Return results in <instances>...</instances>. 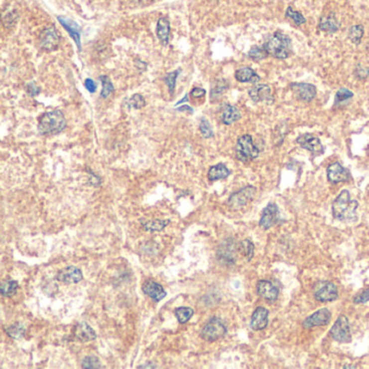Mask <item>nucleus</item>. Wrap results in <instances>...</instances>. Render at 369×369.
Wrapping results in <instances>:
<instances>
[{"instance_id": "f257e3e1", "label": "nucleus", "mask_w": 369, "mask_h": 369, "mask_svg": "<svg viewBox=\"0 0 369 369\" xmlns=\"http://www.w3.org/2000/svg\"><path fill=\"white\" fill-rule=\"evenodd\" d=\"M358 208L359 203L353 201L349 191L343 190L333 204V216L339 221H353Z\"/></svg>"}, {"instance_id": "f03ea898", "label": "nucleus", "mask_w": 369, "mask_h": 369, "mask_svg": "<svg viewBox=\"0 0 369 369\" xmlns=\"http://www.w3.org/2000/svg\"><path fill=\"white\" fill-rule=\"evenodd\" d=\"M263 47L268 55H272L279 60L287 59L291 54V40L288 36L281 32H275L272 36L268 37L263 43Z\"/></svg>"}, {"instance_id": "7ed1b4c3", "label": "nucleus", "mask_w": 369, "mask_h": 369, "mask_svg": "<svg viewBox=\"0 0 369 369\" xmlns=\"http://www.w3.org/2000/svg\"><path fill=\"white\" fill-rule=\"evenodd\" d=\"M66 128V120L61 111H51L43 114L39 121L38 130L43 135L60 133Z\"/></svg>"}, {"instance_id": "20e7f679", "label": "nucleus", "mask_w": 369, "mask_h": 369, "mask_svg": "<svg viewBox=\"0 0 369 369\" xmlns=\"http://www.w3.org/2000/svg\"><path fill=\"white\" fill-rule=\"evenodd\" d=\"M259 148L254 145L251 135L245 134L239 137L236 144V157L243 162H248L259 156Z\"/></svg>"}, {"instance_id": "39448f33", "label": "nucleus", "mask_w": 369, "mask_h": 369, "mask_svg": "<svg viewBox=\"0 0 369 369\" xmlns=\"http://www.w3.org/2000/svg\"><path fill=\"white\" fill-rule=\"evenodd\" d=\"M329 335L335 341L339 343L351 342V329H350V323L346 315H340L337 318L334 326L329 330Z\"/></svg>"}, {"instance_id": "423d86ee", "label": "nucleus", "mask_w": 369, "mask_h": 369, "mask_svg": "<svg viewBox=\"0 0 369 369\" xmlns=\"http://www.w3.org/2000/svg\"><path fill=\"white\" fill-rule=\"evenodd\" d=\"M227 334V327L219 318H211V320L205 325L201 331V336L204 340L214 342L224 337Z\"/></svg>"}, {"instance_id": "0eeeda50", "label": "nucleus", "mask_w": 369, "mask_h": 369, "mask_svg": "<svg viewBox=\"0 0 369 369\" xmlns=\"http://www.w3.org/2000/svg\"><path fill=\"white\" fill-rule=\"evenodd\" d=\"M255 192H257V189L252 185H248L244 189L240 190L239 192L233 193L232 195L230 196L228 205L230 206L232 209H241L244 206H246L250 201H252V198L255 195Z\"/></svg>"}, {"instance_id": "6e6552de", "label": "nucleus", "mask_w": 369, "mask_h": 369, "mask_svg": "<svg viewBox=\"0 0 369 369\" xmlns=\"http://www.w3.org/2000/svg\"><path fill=\"white\" fill-rule=\"evenodd\" d=\"M338 288L331 281H318L315 285L314 297L320 302H331L338 299Z\"/></svg>"}, {"instance_id": "1a4fd4ad", "label": "nucleus", "mask_w": 369, "mask_h": 369, "mask_svg": "<svg viewBox=\"0 0 369 369\" xmlns=\"http://www.w3.org/2000/svg\"><path fill=\"white\" fill-rule=\"evenodd\" d=\"M297 143L302 148L308 149V151L311 152L314 156H320L325 152V148L320 139L311 133H305L298 136Z\"/></svg>"}, {"instance_id": "9d476101", "label": "nucleus", "mask_w": 369, "mask_h": 369, "mask_svg": "<svg viewBox=\"0 0 369 369\" xmlns=\"http://www.w3.org/2000/svg\"><path fill=\"white\" fill-rule=\"evenodd\" d=\"M60 35L55 27H47L40 34V46L46 51H53L59 47L60 43Z\"/></svg>"}, {"instance_id": "9b49d317", "label": "nucleus", "mask_w": 369, "mask_h": 369, "mask_svg": "<svg viewBox=\"0 0 369 369\" xmlns=\"http://www.w3.org/2000/svg\"><path fill=\"white\" fill-rule=\"evenodd\" d=\"M331 320V313L330 311L326 308L318 310L315 313L310 315L308 318H305L303 321L302 326L306 329L318 327V326H326L329 324Z\"/></svg>"}, {"instance_id": "f8f14e48", "label": "nucleus", "mask_w": 369, "mask_h": 369, "mask_svg": "<svg viewBox=\"0 0 369 369\" xmlns=\"http://www.w3.org/2000/svg\"><path fill=\"white\" fill-rule=\"evenodd\" d=\"M248 95L253 102H265L267 104L273 103L272 89L268 85H255L249 89Z\"/></svg>"}, {"instance_id": "ddd939ff", "label": "nucleus", "mask_w": 369, "mask_h": 369, "mask_svg": "<svg viewBox=\"0 0 369 369\" xmlns=\"http://www.w3.org/2000/svg\"><path fill=\"white\" fill-rule=\"evenodd\" d=\"M292 92L295 93L297 99L304 102H311L316 97V87L311 84L305 83H293L290 85Z\"/></svg>"}, {"instance_id": "4468645a", "label": "nucleus", "mask_w": 369, "mask_h": 369, "mask_svg": "<svg viewBox=\"0 0 369 369\" xmlns=\"http://www.w3.org/2000/svg\"><path fill=\"white\" fill-rule=\"evenodd\" d=\"M327 178L331 183H340V182H348L351 180L350 172L345 167H342L339 162H334L328 166L327 168Z\"/></svg>"}, {"instance_id": "2eb2a0df", "label": "nucleus", "mask_w": 369, "mask_h": 369, "mask_svg": "<svg viewBox=\"0 0 369 369\" xmlns=\"http://www.w3.org/2000/svg\"><path fill=\"white\" fill-rule=\"evenodd\" d=\"M278 208L277 206L270 203L262 212V217L259 221V225L263 230L271 229L273 225L278 222Z\"/></svg>"}, {"instance_id": "dca6fc26", "label": "nucleus", "mask_w": 369, "mask_h": 369, "mask_svg": "<svg viewBox=\"0 0 369 369\" xmlns=\"http://www.w3.org/2000/svg\"><path fill=\"white\" fill-rule=\"evenodd\" d=\"M235 251H240V249L236 246L235 242L232 239H230L223 242L220 248H219L218 257L221 261L227 262V263H234Z\"/></svg>"}, {"instance_id": "f3484780", "label": "nucleus", "mask_w": 369, "mask_h": 369, "mask_svg": "<svg viewBox=\"0 0 369 369\" xmlns=\"http://www.w3.org/2000/svg\"><path fill=\"white\" fill-rule=\"evenodd\" d=\"M56 278L64 284H76L83 279V273L76 266H67L62 268Z\"/></svg>"}, {"instance_id": "a211bd4d", "label": "nucleus", "mask_w": 369, "mask_h": 369, "mask_svg": "<svg viewBox=\"0 0 369 369\" xmlns=\"http://www.w3.org/2000/svg\"><path fill=\"white\" fill-rule=\"evenodd\" d=\"M142 290L155 302L161 301V300L167 296V293L165 289L162 288V286L158 283H156L154 280L145 281L142 286Z\"/></svg>"}, {"instance_id": "6ab92c4d", "label": "nucleus", "mask_w": 369, "mask_h": 369, "mask_svg": "<svg viewBox=\"0 0 369 369\" xmlns=\"http://www.w3.org/2000/svg\"><path fill=\"white\" fill-rule=\"evenodd\" d=\"M257 292L261 298H263L264 300H267V301H271V302L277 300L278 295H279L278 289L271 283V281H268V280L258 281Z\"/></svg>"}, {"instance_id": "aec40b11", "label": "nucleus", "mask_w": 369, "mask_h": 369, "mask_svg": "<svg viewBox=\"0 0 369 369\" xmlns=\"http://www.w3.org/2000/svg\"><path fill=\"white\" fill-rule=\"evenodd\" d=\"M74 337L80 342H90L96 340L97 334L89 324L80 322L74 329Z\"/></svg>"}, {"instance_id": "412c9836", "label": "nucleus", "mask_w": 369, "mask_h": 369, "mask_svg": "<svg viewBox=\"0 0 369 369\" xmlns=\"http://www.w3.org/2000/svg\"><path fill=\"white\" fill-rule=\"evenodd\" d=\"M268 324V311L263 308V306H259L254 310L251 316V322H250V326L253 330H263L266 328Z\"/></svg>"}, {"instance_id": "4be33fe9", "label": "nucleus", "mask_w": 369, "mask_h": 369, "mask_svg": "<svg viewBox=\"0 0 369 369\" xmlns=\"http://www.w3.org/2000/svg\"><path fill=\"white\" fill-rule=\"evenodd\" d=\"M58 20L62 24V26H63L67 30V33L71 35V37L74 39V41L76 42V45H77L79 51H80V50H81L80 27L73 20H70V18H66L64 16H58Z\"/></svg>"}, {"instance_id": "5701e85b", "label": "nucleus", "mask_w": 369, "mask_h": 369, "mask_svg": "<svg viewBox=\"0 0 369 369\" xmlns=\"http://www.w3.org/2000/svg\"><path fill=\"white\" fill-rule=\"evenodd\" d=\"M318 28H320L322 32L333 34L339 30L340 23L337 20V17L335 16L334 13H330L326 16L321 17L320 23H318Z\"/></svg>"}, {"instance_id": "b1692460", "label": "nucleus", "mask_w": 369, "mask_h": 369, "mask_svg": "<svg viewBox=\"0 0 369 369\" xmlns=\"http://www.w3.org/2000/svg\"><path fill=\"white\" fill-rule=\"evenodd\" d=\"M241 112L233 105H224L221 112V121L224 124H232L241 120Z\"/></svg>"}, {"instance_id": "393cba45", "label": "nucleus", "mask_w": 369, "mask_h": 369, "mask_svg": "<svg viewBox=\"0 0 369 369\" xmlns=\"http://www.w3.org/2000/svg\"><path fill=\"white\" fill-rule=\"evenodd\" d=\"M235 78L240 83H252L255 84L260 80V76L250 67H242L235 73Z\"/></svg>"}, {"instance_id": "a878e982", "label": "nucleus", "mask_w": 369, "mask_h": 369, "mask_svg": "<svg viewBox=\"0 0 369 369\" xmlns=\"http://www.w3.org/2000/svg\"><path fill=\"white\" fill-rule=\"evenodd\" d=\"M158 39L164 46H167L169 42V35H170V24L165 17H160L157 22V28H156Z\"/></svg>"}, {"instance_id": "bb28decb", "label": "nucleus", "mask_w": 369, "mask_h": 369, "mask_svg": "<svg viewBox=\"0 0 369 369\" xmlns=\"http://www.w3.org/2000/svg\"><path fill=\"white\" fill-rule=\"evenodd\" d=\"M231 174V171L228 169V167L223 164H218L216 166L210 167L208 171V180L214 182V181L218 180H223L227 179Z\"/></svg>"}, {"instance_id": "cd10ccee", "label": "nucleus", "mask_w": 369, "mask_h": 369, "mask_svg": "<svg viewBox=\"0 0 369 369\" xmlns=\"http://www.w3.org/2000/svg\"><path fill=\"white\" fill-rule=\"evenodd\" d=\"M174 315H176L177 320L181 324H185L189 322L194 315V311L191 308H186V306H181L174 310Z\"/></svg>"}, {"instance_id": "c85d7f7f", "label": "nucleus", "mask_w": 369, "mask_h": 369, "mask_svg": "<svg viewBox=\"0 0 369 369\" xmlns=\"http://www.w3.org/2000/svg\"><path fill=\"white\" fill-rule=\"evenodd\" d=\"M169 223V220H151L143 224V229L148 232H160Z\"/></svg>"}, {"instance_id": "c756f323", "label": "nucleus", "mask_w": 369, "mask_h": 369, "mask_svg": "<svg viewBox=\"0 0 369 369\" xmlns=\"http://www.w3.org/2000/svg\"><path fill=\"white\" fill-rule=\"evenodd\" d=\"M228 88H229V85H228L227 81H224V80L217 81L216 85L212 87L211 93H210V97H211L212 101L220 99V97H222L224 93L227 92Z\"/></svg>"}, {"instance_id": "7c9ffc66", "label": "nucleus", "mask_w": 369, "mask_h": 369, "mask_svg": "<svg viewBox=\"0 0 369 369\" xmlns=\"http://www.w3.org/2000/svg\"><path fill=\"white\" fill-rule=\"evenodd\" d=\"M363 36H364V26L363 25H354V26L349 29V39L354 45H360Z\"/></svg>"}, {"instance_id": "2f4dec72", "label": "nucleus", "mask_w": 369, "mask_h": 369, "mask_svg": "<svg viewBox=\"0 0 369 369\" xmlns=\"http://www.w3.org/2000/svg\"><path fill=\"white\" fill-rule=\"evenodd\" d=\"M248 56L250 59H251L252 61H255V62H260L262 60L266 59L268 56V53L265 50V48L262 46V47H259V46H254L252 47L251 49L249 50L248 52Z\"/></svg>"}, {"instance_id": "473e14b6", "label": "nucleus", "mask_w": 369, "mask_h": 369, "mask_svg": "<svg viewBox=\"0 0 369 369\" xmlns=\"http://www.w3.org/2000/svg\"><path fill=\"white\" fill-rule=\"evenodd\" d=\"M239 249H240V251L247 258L248 261H250L253 258L254 245L251 241H249V240L243 241L239 245Z\"/></svg>"}, {"instance_id": "72a5a7b5", "label": "nucleus", "mask_w": 369, "mask_h": 369, "mask_svg": "<svg viewBox=\"0 0 369 369\" xmlns=\"http://www.w3.org/2000/svg\"><path fill=\"white\" fill-rule=\"evenodd\" d=\"M18 289V284L15 280H7L1 285V288H0V291H1V295L3 297H12L15 295L16 290Z\"/></svg>"}, {"instance_id": "f704fd0d", "label": "nucleus", "mask_w": 369, "mask_h": 369, "mask_svg": "<svg viewBox=\"0 0 369 369\" xmlns=\"http://www.w3.org/2000/svg\"><path fill=\"white\" fill-rule=\"evenodd\" d=\"M25 326L22 324V323H15L13 325H11L10 327H8L7 329H5V331H7V334L11 337L13 338V339H20L21 337L24 336L25 334Z\"/></svg>"}, {"instance_id": "c9c22d12", "label": "nucleus", "mask_w": 369, "mask_h": 369, "mask_svg": "<svg viewBox=\"0 0 369 369\" xmlns=\"http://www.w3.org/2000/svg\"><path fill=\"white\" fill-rule=\"evenodd\" d=\"M352 98H353V92L352 91H350L347 88H341V89H339V91L336 93L335 106H337L338 104L345 103V102L349 101V100H351Z\"/></svg>"}, {"instance_id": "e433bc0d", "label": "nucleus", "mask_w": 369, "mask_h": 369, "mask_svg": "<svg viewBox=\"0 0 369 369\" xmlns=\"http://www.w3.org/2000/svg\"><path fill=\"white\" fill-rule=\"evenodd\" d=\"M102 83V91H101V98L106 99L110 95L114 92V86H113L112 81L108 76H101L100 77Z\"/></svg>"}, {"instance_id": "4c0bfd02", "label": "nucleus", "mask_w": 369, "mask_h": 369, "mask_svg": "<svg viewBox=\"0 0 369 369\" xmlns=\"http://www.w3.org/2000/svg\"><path fill=\"white\" fill-rule=\"evenodd\" d=\"M286 17L290 18L293 22H295L297 25H302L306 22L305 17L300 13L298 11H295L291 7H288L286 10Z\"/></svg>"}, {"instance_id": "58836bf2", "label": "nucleus", "mask_w": 369, "mask_h": 369, "mask_svg": "<svg viewBox=\"0 0 369 369\" xmlns=\"http://www.w3.org/2000/svg\"><path fill=\"white\" fill-rule=\"evenodd\" d=\"M199 130H201V133L205 139H209V137L214 136V130H212L209 122L205 120V118H202L201 123H199Z\"/></svg>"}, {"instance_id": "ea45409f", "label": "nucleus", "mask_w": 369, "mask_h": 369, "mask_svg": "<svg viewBox=\"0 0 369 369\" xmlns=\"http://www.w3.org/2000/svg\"><path fill=\"white\" fill-rule=\"evenodd\" d=\"M83 368H88V369H98L102 368L101 362L97 358V356H87L83 361Z\"/></svg>"}, {"instance_id": "a19ab883", "label": "nucleus", "mask_w": 369, "mask_h": 369, "mask_svg": "<svg viewBox=\"0 0 369 369\" xmlns=\"http://www.w3.org/2000/svg\"><path fill=\"white\" fill-rule=\"evenodd\" d=\"M128 104H129L130 108L139 110V109H142L143 106L145 105V100L141 95H137V93H136V95H133L132 97L129 99Z\"/></svg>"}, {"instance_id": "79ce46f5", "label": "nucleus", "mask_w": 369, "mask_h": 369, "mask_svg": "<svg viewBox=\"0 0 369 369\" xmlns=\"http://www.w3.org/2000/svg\"><path fill=\"white\" fill-rule=\"evenodd\" d=\"M178 75H179V71H176V72H172L170 74H167V76L165 77V81H166L169 92H170L171 96L173 95L174 88H176V80H177Z\"/></svg>"}, {"instance_id": "37998d69", "label": "nucleus", "mask_w": 369, "mask_h": 369, "mask_svg": "<svg viewBox=\"0 0 369 369\" xmlns=\"http://www.w3.org/2000/svg\"><path fill=\"white\" fill-rule=\"evenodd\" d=\"M369 301V288L365 289L363 292L359 293L358 296H355L353 299V302L355 304H363Z\"/></svg>"}, {"instance_id": "c03bdc74", "label": "nucleus", "mask_w": 369, "mask_h": 369, "mask_svg": "<svg viewBox=\"0 0 369 369\" xmlns=\"http://www.w3.org/2000/svg\"><path fill=\"white\" fill-rule=\"evenodd\" d=\"M85 87H86V89L88 90L90 93H95L96 90H97V85H96V83L92 79H90V78H87L86 79V81H85Z\"/></svg>"}, {"instance_id": "a18cd8bd", "label": "nucleus", "mask_w": 369, "mask_h": 369, "mask_svg": "<svg viewBox=\"0 0 369 369\" xmlns=\"http://www.w3.org/2000/svg\"><path fill=\"white\" fill-rule=\"evenodd\" d=\"M27 92L29 93L30 96L32 97H35V96H38L39 92H40V88L38 86H36L35 84H29L27 86Z\"/></svg>"}, {"instance_id": "49530a36", "label": "nucleus", "mask_w": 369, "mask_h": 369, "mask_svg": "<svg viewBox=\"0 0 369 369\" xmlns=\"http://www.w3.org/2000/svg\"><path fill=\"white\" fill-rule=\"evenodd\" d=\"M205 95H206V90L203 89V88H194V89L192 90V92H191V97H192V98H195V99H197V98H202V97H204Z\"/></svg>"}, {"instance_id": "de8ad7c7", "label": "nucleus", "mask_w": 369, "mask_h": 369, "mask_svg": "<svg viewBox=\"0 0 369 369\" xmlns=\"http://www.w3.org/2000/svg\"><path fill=\"white\" fill-rule=\"evenodd\" d=\"M363 73H364L366 75V76H368V75H369V70H368V68L363 67V66H358V70H355L356 76H358L359 78H363V75H362Z\"/></svg>"}, {"instance_id": "09e8293b", "label": "nucleus", "mask_w": 369, "mask_h": 369, "mask_svg": "<svg viewBox=\"0 0 369 369\" xmlns=\"http://www.w3.org/2000/svg\"><path fill=\"white\" fill-rule=\"evenodd\" d=\"M178 111H179V112H189V113H193V110L190 108V106H187V105H184V106H182V108H179Z\"/></svg>"}, {"instance_id": "8fccbe9b", "label": "nucleus", "mask_w": 369, "mask_h": 369, "mask_svg": "<svg viewBox=\"0 0 369 369\" xmlns=\"http://www.w3.org/2000/svg\"><path fill=\"white\" fill-rule=\"evenodd\" d=\"M156 367H157V366L153 365L152 363H146V365H141V366H139L140 369H142V368H156Z\"/></svg>"}]
</instances>
